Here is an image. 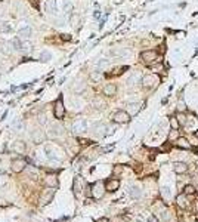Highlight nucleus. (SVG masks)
<instances>
[{
	"instance_id": "1a4fd4ad",
	"label": "nucleus",
	"mask_w": 198,
	"mask_h": 222,
	"mask_svg": "<svg viewBox=\"0 0 198 222\" xmlns=\"http://www.w3.org/2000/svg\"><path fill=\"white\" fill-rule=\"evenodd\" d=\"M115 85L114 83H110V85H107L105 88H104V95H107V96H112V95H115Z\"/></svg>"
},
{
	"instance_id": "dca6fc26",
	"label": "nucleus",
	"mask_w": 198,
	"mask_h": 222,
	"mask_svg": "<svg viewBox=\"0 0 198 222\" xmlns=\"http://www.w3.org/2000/svg\"><path fill=\"white\" fill-rule=\"evenodd\" d=\"M46 184L47 185H52V187H56V178L55 176H47V179H46Z\"/></svg>"
},
{
	"instance_id": "5701e85b",
	"label": "nucleus",
	"mask_w": 198,
	"mask_h": 222,
	"mask_svg": "<svg viewBox=\"0 0 198 222\" xmlns=\"http://www.w3.org/2000/svg\"><path fill=\"white\" fill-rule=\"evenodd\" d=\"M173 138H175V139L177 138V130L176 129H173V130L170 132V139H173Z\"/></svg>"
},
{
	"instance_id": "412c9836",
	"label": "nucleus",
	"mask_w": 198,
	"mask_h": 222,
	"mask_svg": "<svg viewBox=\"0 0 198 222\" xmlns=\"http://www.w3.org/2000/svg\"><path fill=\"white\" fill-rule=\"evenodd\" d=\"M170 124H172V127H173V129H179V126H180V123L177 122L176 119H172V120H170Z\"/></svg>"
},
{
	"instance_id": "6ab92c4d",
	"label": "nucleus",
	"mask_w": 198,
	"mask_h": 222,
	"mask_svg": "<svg viewBox=\"0 0 198 222\" xmlns=\"http://www.w3.org/2000/svg\"><path fill=\"white\" fill-rule=\"evenodd\" d=\"M194 193H195V188H194L192 185H186V187H185V194H189V196H191V194H194Z\"/></svg>"
},
{
	"instance_id": "f3484780",
	"label": "nucleus",
	"mask_w": 198,
	"mask_h": 222,
	"mask_svg": "<svg viewBox=\"0 0 198 222\" xmlns=\"http://www.w3.org/2000/svg\"><path fill=\"white\" fill-rule=\"evenodd\" d=\"M84 129V122H77L74 124V130H78V132H81Z\"/></svg>"
},
{
	"instance_id": "393cba45",
	"label": "nucleus",
	"mask_w": 198,
	"mask_h": 222,
	"mask_svg": "<svg viewBox=\"0 0 198 222\" xmlns=\"http://www.w3.org/2000/svg\"><path fill=\"white\" fill-rule=\"evenodd\" d=\"M121 172V167H115V169H114V173H120Z\"/></svg>"
},
{
	"instance_id": "b1692460",
	"label": "nucleus",
	"mask_w": 198,
	"mask_h": 222,
	"mask_svg": "<svg viewBox=\"0 0 198 222\" xmlns=\"http://www.w3.org/2000/svg\"><path fill=\"white\" fill-rule=\"evenodd\" d=\"M80 144H81V145H86V144H90V141H87V139H80Z\"/></svg>"
},
{
	"instance_id": "aec40b11",
	"label": "nucleus",
	"mask_w": 198,
	"mask_h": 222,
	"mask_svg": "<svg viewBox=\"0 0 198 222\" xmlns=\"http://www.w3.org/2000/svg\"><path fill=\"white\" fill-rule=\"evenodd\" d=\"M183 200H185L183 196H179V197H177V203H179L180 207H185V206H186V201H183Z\"/></svg>"
},
{
	"instance_id": "6e6552de",
	"label": "nucleus",
	"mask_w": 198,
	"mask_h": 222,
	"mask_svg": "<svg viewBox=\"0 0 198 222\" xmlns=\"http://www.w3.org/2000/svg\"><path fill=\"white\" fill-rule=\"evenodd\" d=\"M46 11L50 15H56L58 13V6H56V0H47L46 2Z\"/></svg>"
},
{
	"instance_id": "4be33fe9",
	"label": "nucleus",
	"mask_w": 198,
	"mask_h": 222,
	"mask_svg": "<svg viewBox=\"0 0 198 222\" xmlns=\"http://www.w3.org/2000/svg\"><path fill=\"white\" fill-rule=\"evenodd\" d=\"M0 30H2V31H11V25H9L8 22H5L3 25H0Z\"/></svg>"
},
{
	"instance_id": "a211bd4d",
	"label": "nucleus",
	"mask_w": 198,
	"mask_h": 222,
	"mask_svg": "<svg viewBox=\"0 0 198 222\" xmlns=\"http://www.w3.org/2000/svg\"><path fill=\"white\" fill-rule=\"evenodd\" d=\"M33 139L36 142H39V139H43V133L40 132V130H37V132L33 135Z\"/></svg>"
},
{
	"instance_id": "bb28decb",
	"label": "nucleus",
	"mask_w": 198,
	"mask_h": 222,
	"mask_svg": "<svg viewBox=\"0 0 198 222\" xmlns=\"http://www.w3.org/2000/svg\"><path fill=\"white\" fill-rule=\"evenodd\" d=\"M98 222H110V221H108V219H107V218H102V219H99Z\"/></svg>"
},
{
	"instance_id": "f257e3e1",
	"label": "nucleus",
	"mask_w": 198,
	"mask_h": 222,
	"mask_svg": "<svg viewBox=\"0 0 198 222\" xmlns=\"http://www.w3.org/2000/svg\"><path fill=\"white\" fill-rule=\"evenodd\" d=\"M141 59H142L145 64H148V65H154L155 62L160 61V56L157 55L155 50H146V52L141 54Z\"/></svg>"
},
{
	"instance_id": "20e7f679",
	"label": "nucleus",
	"mask_w": 198,
	"mask_h": 222,
	"mask_svg": "<svg viewBox=\"0 0 198 222\" xmlns=\"http://www.w3.org/2000/svg\"><path fill=\"white\" fill-rule=\"evenodd\" d=\"M25 166H27V161H25L24 158H16V160L12 161V170L16 172V173L22 172V170L25 169Z\"/></svg>"
},
{
	"instance_id": "f03ea898",
	"label": "nucleus",
	"mask_w": 198,
	"mask_h": 222,
	"mask_svg": "<svg viewBox=\"0 0 198 222\" xmlns=\"http://www.w3.org/2000/svg\"><path fill=\"white\" fill-rule=\"evenodd\" d=\"M112 120H114L115 123H127L129 120H130V116H129V113L120 110L112 116Z\"/></svg>"
},
{
	"instance_id": "2eb2a0df",
	"label": "nucleus",
	"mask_w": 198,
	"mask_h": 222,
	"mask_svg": "<svg viewBox=\"0 0 198 222\" xmlns=\"http://www.w3.org/2000/svg\"><path fill=\"white\" fill-rule=\"evenodd\" d=\"M49 59H52V55H50V52H47V50H44L40 54V61H43V62H47Z\"/></svg>"
},
{
	"instance_id": "f8f14e48",
	"label": "nucleus",
	"mask_w": 198,
	"mask_h": 222,
	"mask_svg": "<svg viewBox=\"0 0 198 222\" xmlns=\"http://www.w3.org/2000/svg\"><path fill=\"white\" fill-rule=\"evenodd\" d=\"M12 148H13L16 153H24V151H25V144L21 142V141H18V142H15V144H13Z\"/></svg>"
},
{
	"instance_id": "9d476101",
	"label": "nucleus",
	"mask_w": 198,
	"mask_h": 222,
	"mask_svg": "<svg viewBox=\"0 0 198 222\" xmlns=\"http://www.w3.org/2000/svg\"><path fill=\"white\" fill-rule=\"evenodd\" d=\"M176 145L179 147V148H191V144L188 142V139H185V138H177L176 141Z\"/></svg>"
},
{
	"instance_id": "423d86ee",
	"label": "nucleus",
	"mask_w": 198,
	"mask_h": 222,
	"mask_svg": "<svg viewBox=\"0 0 198 222\" xmlns=\"http://www.w3.org/2000/svg\"><path fill=\"white\" fill-rule=\"evenodd\" d=\"M18 33L21 37H28L30 34H31V28H30V25L27 24L25 21H22L19 24V28H18Z\"/></svg>"
},
{
	"instance_id": "4468645a",
	"label": "nucleus",
	"mask_w": 198,
	"mask_h": 222,
	"mask_svg": "<svg viewBox=\"0 0 198 222\" xmlns=\"http://www.w3.org/2000/svg\"><path fill=\"white\" fill-rule=\"evenodd\" d=\"M62 9H64V12H65L67 15H68V13H71V12H73V3H71L70 0H65V2H64V8H62Z\"/></svg>"
},
{
	"instance_id": "7ed1b4c3",
	"label": "nucleus",
	"mask_w": 198,
	"mask_h": 222,
	"mask_svg": "<svg viewBox=\"0 0 198 222\" xmlns=\"http://www.w3.org/2000/svg\"><path fill=\"white\" fill-rule=\"evenodd\" d=\"M53 114H55V117L58 120H61L62 117H64V114H65V108H64V102L61 99H58L55 102V107H53Z\"/></svg>"
},
{
	"instance_id": "39448f33",
	"label": "nucleus",
	"mask_w": 198,
	"mask_h": 222,
	"mask_svg": "<svg viewBox=\"0 0 198 222\" xmlns=\"http://www.w3.org/2000/svg\"><path fill=\"white\" fill-rule=\"evenodd\" d=\"M158 82H160V78L157 77V76H145L142 80V85H143V88H152Z\"/></svg>"
},
{
	"instance_id": "0eeeda50",
	"label": "nucleus",
	"mask_w": 198,
	"mask_h": 222,
	"mask_svg": "<svg viewBox=\"0 0 198 222\" xmlns=\"http://www.w3.org/2000/svg\"><path fill=\"white\" fill-rule=\"evenodd\" d=\"M120 187V181L118 179H110V181H107V184H105V189L107 191H117Z\"/></svg>"
},
{
	"instance_id": "ddd939ff",
	"label": "nucleus",
	"mask_w": 198,
	"mask_h": 222,
	"mask_svg": "<svg viewBox=\"0 0 198 222\" xmlns=\"http://www.w3.org/2000/svg\"><path fill=\"white\" fill-rule=\"evenodd\" d=\"M52 197H53V189H49V191H47V194H46L43 199H42V203H40V204H47V203L52 200Z\"/></svg>"
},
{
	"instance_id": "cd10ccee",
	"label": "nucleus",
	"mask_w": 198,
	"mask_h": 222,
	"mask_svg": "<svg viewBox=\"0 0 198 222\" xmlns=\"http://www.w3.org/2000/svg\"><path fill=\"white\" fill-rule=\"evenodd\" d=\"M195 136H198V130H197V132H195Z\"/></svg>"
},
{
	"instance_id": "9b49d317",
	"label": "nucleus",
	"mask_w": 198,
	"mask_h": 222,
	"mask_svg": "<svg viewBox=\"0 0 198 222\" xmlns=\"http://www.w3.org/2000/svg\"><path fill=\"white\" fill-rule=\"evenodd\" d=\"M173 170L176 173H183V172H186V165L185 163H175L173 165Z\"/></svg>"
},
{
	"instance_id": "a878e982",
	"label": "nucleus",
	"mask_w": 198,
	"mask_h": 222,
	"mask_svg": "<svg viewBox=\"0 0 198 222\" xmlns=\"http://www.w3.org/2000/svg\"><path fill=\"white\" fill-rule=\"evenodd\" d=\"M149 222H158V219L154 218V216H151V218H149Z\"/></svg>"
}]
</instances>
